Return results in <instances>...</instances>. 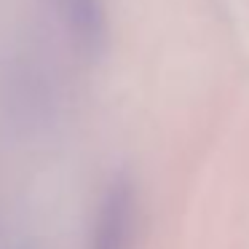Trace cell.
Wrapping results in <instances>:
<instances>
[{
	"label": "cell",
	"mask_w": 249,
	"mask_h": 249,
	"mask_svg": "<svg viewBox=\"0 0 249 249\" xmlns=\"http://www.w3.org/2000/svg\"><path fill=\"white\" fill-rule=\"evenodd\" d=\"M134 217L137 198L131 182L126 177L110 179L97 204V212H94L89 249H131Z\"/></svg>",
	"instance_id": "obj_1"
},
{
	"label": "cell",
	"mask_w": 249,
	"mask_h": 249,
	"mask_svg": "<svg viewBox=\"0 0 249 249\" xmlns=\"http://www.w3.org/2000/svg\"><path fill=\"white\" fill-rule=\"evenodd\" d=\"M49 6L65 24L75 46L86 54H99L107 40V8L105 0H49Z\"/></svg>",
	"instance_id": "obj_2"
}]
</instances>
